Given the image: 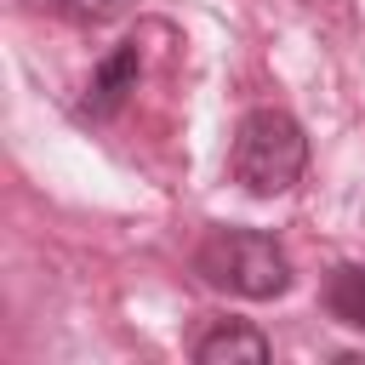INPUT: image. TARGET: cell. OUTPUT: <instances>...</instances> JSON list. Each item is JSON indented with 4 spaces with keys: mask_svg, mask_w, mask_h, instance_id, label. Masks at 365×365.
Segmentation results:
<instances>
[{
    "mask_svg": "<svg viewBox=\"0 0 365 365\" xmlns=\"http://www.w3.org/2000/svg\"><path fill=\"white\" fill-rule=\"evenodd\" d=\"M228 165H234V182H240L245 194L274 200V194H285V188L302 177V165H308V137H302V125H297L285 108H251V114L240 120V131H234Z\"/></svg>",
    "mask_w": 365,
    "mask_h": 365,
    "instance_id": "cell-1",
    "label": "cell"
},
{
    "mask_svg": "<svg viewBox=\"0 0 365 365\" xmlns=\"http://www.w3.org/2000/svg\"><path fill=\"white\" fill-rule=\"evenodd\" d=\"M194 268L205 285L228 297H251V302L291 291V257L257 228H211L194 251Z\"/></svg>",
    "mask_w": 365,
    "mask_h": 365,
    "instance_id": "cell-2",
    "label": "cell"
},
{
    "mask_svg": "<svg viewBox=\"0 0 365 365\" xmlns=\"http://www.w3.org/2000/svg\"><path fill=\"white\" fill-rule=\"evenodd\" d=\"M137 68H143V57H137V46H114L108 57H103V68L91 74V86H86V103H80V114H91V120H108L120 103H125V91H137Z\"/></svg>",
    "mask_w": 365,
    "mask_h": 365,
    "instance_id": "cell-3",
    "label": "cell"
},
{
    "mask_svg": "<svg viewBox=\"0 0 365 365\" xmlns=\"http://www.w3.org/2000/svg\"><path fill=\"white\" fill-rule=\"evenodd\" d=\"M194 359H200V365H234V359L262 365V359H268V336L251 331V325H240V319H222V325H211V331L194 342Z\"/></svg>",
    "mask_w": 365,
    "mask_h": 365,
    "instance_id": "cell-4",
    "label": "cell"
},
{
    "mask_svg": "<svg viewBox=\"0 0 365 365\" xmlns=\"http://www.w3.org/2000/svg\"><path fill=\"white\" fill-rule=\"evenodd\" d=\"M325 308H331L342 325L365 331V262H342V268H331V279H325Z\"/></svg>",
    "mask_w": 365,
    "mask_h": 365,
    "instance_id": "cell-5",
    "label": "cell"
}]
</instances>
